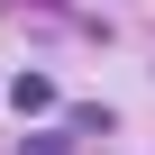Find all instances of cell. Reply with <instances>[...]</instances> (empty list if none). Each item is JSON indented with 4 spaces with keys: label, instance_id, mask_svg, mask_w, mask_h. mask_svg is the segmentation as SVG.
I'll return each mask as SVG.
<instances>
[{
    "label": "cell",
    "instance_id": "1",
    "mask_svg": "<svg viewBox=\"0 0 155 155\" xmlns=\"http://www.w3.org/2000/svg\"><path fill=\"white\" fill-rule=\"evenodd\" d=\"M9 101H18V119H28V110H55V82H46V73H18Z\"/></svg>",
    "mask_w": 155,
    "mask_h": 155
},
{
    "label": "cell",
    "instance_id": "2",
    "mask_svg": "<svg viewBox=\"0 0 155 155\" xmlns=\"http://www.w3.org/2000/svg\"><path fill=\"white\" fill-rule=\"evenodd\" d=\"M64 119H73V137H110V128H119V119H110V110H91V101H82V110H64Z\"/></svg>",
    "mask_w": 155,
    "mask_h": 155
},
{
    "label": "cell",
    "instance_id": "3",
    "mask_svg": "<svg viewBox=\"0 0 155 155\" xmlns=\"http://www.w3.org/2000/svg\"><path fill=\"white\" fill-rule=\"evenodd\" d=\"M28 155H64V137H28Z\"/></svg>",
    "mask_w": 155,
    "mask_h": 155
}]
</instances>
